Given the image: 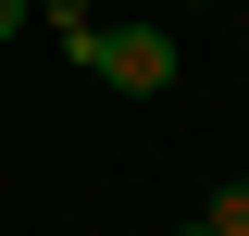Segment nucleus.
<instances>
[{
    "instance_id": "f257e3e1",
    "label": "nucleus",
    "mask_w": 249,
    "mask_h": 236,
    "mask_svg": "<svg viewBox=\"0 0 249 236\" xmlns=\"http://www.w3.org/2000/svg\"><path fill=\"white\" fill-rule=\"evenodd\" d=\"M75 62H88L100 87H124V100H162L175 87V25H150V13H137V25H100Z\"/></svg>"
},
{
    "instance_id": "f03ea898",
    "label": "nucleus",
    "mask_w": 249,
    "mask_h": 236,
    "mask_svg": "<svg viewBox=\"0 0 249 236\" xmlns=\"http://www.w3.org/2000/svg\"><path fill=\"white\" fill-rule=\"evenodd\" d=\"M37 13H50V37H62V50H88V37H100V0H37Z\"/></svg>"
},
{
    "instance_id": "20e7f679",
    "label": "nucleus",
    "mask_w": 249,
    "mask_h": 236,
    "mask_svg": "<svg viewBox=\"0 0 249 236\" xmlns=\"http://www.w3.org/2000/svg\"><path fill=\"white\" fill-rule=\"evenodd\" d=\"M13 37H25V0H0V50H13Z\"/></svg>"
},
{
    "instance_id": "7ed1b4c3",
    "label": "nucleus",
    "mask_w": 249,
    "mask_h": 236,
    "mask_svg": "<svg viewBox=\"0 0 249 236\" xmlns=\"http://www.w3.org/2000/svg\"><path fill=\"white\" fill-rule=\"evenodd\" d=\"M199 224H212V236H249V174H224V199L199 211Z\"/></svg>"
}]
</instances>
